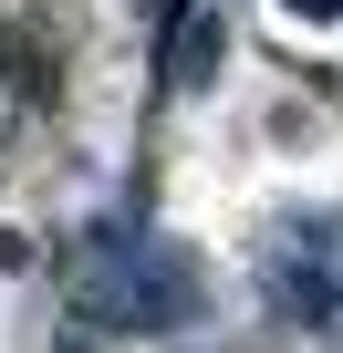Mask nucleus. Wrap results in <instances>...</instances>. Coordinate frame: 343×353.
Returning <instances> with one entry per match:
<instances>
[{
	"mask_svg": "<svg viewBox=\"0 0 343 353\" xmlns=\"http://www.w3.org/2000/svg\"><path fill=\"white\" fill-rule=\"evenodd\" d=\"M104 322H135V332H166V322H188L198 312V270L188 260H166V250H135V281L94 301Z\"/></svg>",
	"mask_w": 343,
	"mask_h": 353,
	"instance_id": "f257e3e1",
	"label": "nucleus"
},
{
	"mask_svg": "<svg viewBox=\"0 0 343 353\" xmlns=\"http://www.w3.org/2000/svg\"><path fill=\"white\" fill-rule=\"evenodd\" d=\"M219 52H229V32H219V11H188V32H177V52H166V83H208V73H219Z\"/></svg>",
	"mask_w": 343,
	"mask_h": 353,
	"instance_id": "f03ea898",
	"label": "nucleus"
},
{
	"mask_svg": "<svg viewBox=\"0 0 343 353\" xmlns=\"http://www.w3.org/2000/svg\"><path fill=\"white\" fill-rule=\"evenodd\" d=\"M291 11H343V0H291Z\"/></svg>",
	"mask_w": 343,
	"mask_h": 353,
	"instance_id": "7ed1b4c3",
	"label": "nucleus"
}]
</instances>
